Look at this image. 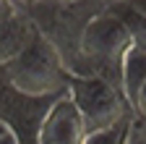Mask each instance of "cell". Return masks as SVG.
<instances>
[{"label":"cell","instance_id":"6da1fadb","mask_svg":"<svg viewBox=\"0 0 146 144\" xmlns=\"http://www.w3.org/2000/svg\"><path fill=\"white\" fill-rule=\"evenodd\" d=\"M0 71L5 74V84L29 100H58L68 94L73 79L65 58L44 34Z\"/></svg>","mask_w":146,"mask_h":144},{"label":"cell","instance_id":"7a4b0ae2","mask_svg":"<svg viewBox=\"0 0 146 144\" xmlns=\"http://www.w3.org/2000/svg\"><path fill=\"white\" fill-rule=\"evenodd\" d=\"M131 45L133 42H131L128 29L104 5L86 21L81 37H78L73 76H102V79H110L117 84L123 55Z\"/></svg>","mask_w":146,"mask_h":144},{"label":"cell","instance_id":"3957f363","mask_svg":"<svg viewBox=\"0 0 146 144\" xmlns=\"http://www.w3.org/2000/svg\"><path fill=\"white\" fill-rule=\"evenodd\" d=\"M68 97L76 105L86 134L110 129V126L125 121L128 115H133L120 86L102 76H73Z\"/></svg>","mask_w":146,"mask_h":144},{"label":"cell","instance_id":"277c9868","mask_svg":"<svg viewBox=\"0 0 146 144\" xmlns=\"http://www.w3.org/2000/svg\"><path fill=\"white\" fill-rule=\"evenodd\" d=\"M36 144H86V129L68 94L52 100L36 126Z\"/></svg>","mask_w":146,"mask_h":144},{"label":"cell","instance_id":"5b68a950","mask_svg":"<svg viewBox=\"0 0 146 144\" xmlns=\"http://www.w3.org/2000/svg\"><path fill=\"white\" fill-rule=\"evenodd\" d=\"M39 26L31 19V13H26L24 8L13 13L11 19L0 26V68L8 66L11 60H16L24 50H29L36 37H39Z\"/></svg>","mask_w":146,"mask_h":144},{"label":"cell","instance_id":"8992f818","mask_svg":"<svg viewBox=\"0 0 146 144\" xmlns=\"http://www.w3.org/2000/svg\"><path fill=\"white\" fill-rule=\"evenodd\" d=\"M146 84V47H138V45H131L123 55V63H120V79H117V86L123 97L128 100L133 110V102L138 97V92Z\"/></svg>","mask_w":146,"mask_h":144},{"label":"cell","instance_id":"52a82bcc","mask_svg":"<svg viewBox=\"0 0 146 144\" xmlns=\"http://www.w3.org/2000/svg\"><path fill=\"white\" fill-rule=\"evenodd\" d=\"M131 126H133V115H128L125 121L110 126V129L86 134V144H125L128 134H131Z\"/></svg>","mask_w":146,"mask_h":144},{"label":"cell","instance_id":"ba28073f","mask_svg":"<svg viewBox=\"0 0 146 144\" xmlns=\"http://www.w3.org/2000/svg\"><path fill=\"white\" fill-rule=\"evenodd\" d=\"M133 115H136L141 123H146V84H143V89L138 92V97H136V102H133Z\"/></svg>","mask_w":146,"mask_h":144},{"label":"cell","instance_id":"9c48e42d","mask_svg":"<svg viewBox=\"0 0 146 144\" xmlns=\"http://www.w3.org/2000/svg\"><path fill=\"white\" fill-rule=\"evenodd\" d=\"M18 11H21V8H18L13 0H0V26H3L13 13H18Z\"/></svg>","mask_w":146,"mask_h":144},{"label":"cell","instance_id":"30bf717a","mask_svg":"<svg viewBox=\"0 0 146 144\" xmlns=\"http://www.w3.org/2000/svg\"><path fill=\"white\" fill-rule=\"evenodd\" d=\"M0 144H21V136H18V131L13 129L11 123L0 131Z\"/></svg>","mask_w":146,"mask_h":144},{"label":"cell","instance_id":"8fae6325","mask_svg":"<svg viewBox=\"0 0 146 144\" xmlns=\"http://www.w3.org/2000/svg\"><path fill=\"white\" fill-rule=\"evenodd\" d=\"M13 3H16L18 8H31L34 3H39V0H13Z\"/></svg>","mask_w":146,"mask_h":144},{"label":"cell","instance_id":"7c38bea8","mask_svg":"<svg viewBox=\"0 0 146 144\" xmlns=\"http://www.w3.org/2000/svg\"><path fill=\"white\" fill-rule=\"evenodd\" d=\"M50 3H84V0H50Z\"/></svg>","mask_w":146,"mask_h":144},{"label":"cell","instance_id":"4fadbf2b","mask_svg":"<svg viewBox=\"0 0 146 144\" xmlns=\"http://www.w3.org/2000/svg\"><path fill=\"white\" fill-rule=\"evenodd\" d=\"M5 126H8V123H5V121H0V131H3V129H5Z\"/></svg>","mask_w":146,"mask_h":144}]
</instances>
